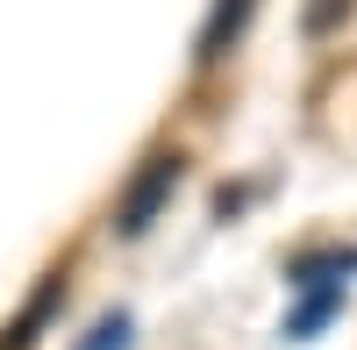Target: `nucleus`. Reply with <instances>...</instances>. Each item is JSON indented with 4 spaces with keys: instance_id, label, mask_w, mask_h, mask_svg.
I'll list each match as a JSON object with an SVG mask.
<instances>
[{
    "instance_id": "nucleus-4",
    "label": "nucleus",
    "mask_w": 357,
    "mask_h": 350,
    "mask_svg": "<svg viewBox=\"0 0 357 350\" xmlns=\"http://www.w3.org/2000/svg\"><path fill=\"white\" fill-rule=\"evenodd\" d=\"M336 307H343V286H307V300L293 307V322H286V336H293V343H307V336H314L321 322H329Z\"/></svg>"
},
{
    "instance_id": "nucleus-2",
    "label": "nucleus",
    "mask_w": 357,
    "mask_h": 350,
    "mask_svg": "<svg viewBox=\"0 0 357 350\" xmlns=\"http://www.w3.org/2000/svg\"><path fill=\"white\" fill-rule=\"evenodd\" d=\"M250 8H257V0H215V8H207V29H200V57H222L236 36H243Z\"/></svg>"
},
{
    "instance_id": "nucleus-6",
    "label": "nucleus",
    "mask_w": 357,
    "mask_h": 350,
    "mask_svg": "<svg viewBox=\"0 0 357 350\" xmlns=\"http://www.w3.org/2000/svg\"><path fill=\"white\" fill-rule=\"evenodd\" d=\"M122 343H129V314H107V322H100L93 336H86L79 350H122Z\"/></svg>"
},
{
    "instance_id": "nucleus-5",
    "label": "nucleus",
    "mask_w": 357,
    "mask_h": 350,
    "mask_svg": "<svg viewBox=\"0 0 357 350\" xmlns=\"http://www.w3.org/2000/svg\"><path fill=\"white\" fill-rule=\"evenodd\" d=\"M57 300H65V286H57V279H43V294L29 300V314H22L8 336H0V350H29V343H36V329H43V314H50Z\"/></svg>"
},
{
    "instance_id": "nucleus-1",
    "label": "nucleus",
    "mask_w": 357,
    "mask_h": 350,
    "mask_svg": "<svg viewBox=\"0 0 357 350\" xmlns=\"http://www.w3.org/2000/svg\"><path fill=\"white\" fill-rule=\"evenodd\" d=\"M172 186H178V158H172V151H158L151 165L136 172L129 200L114 208V229H122V236H143V229L158 222V208H165V193H172Z\"/></svg>"
},
{
    "instance_id": "nucleus-3",
    "label": "nucleus",
    "mask_w": 357,
    "mask_h": 350,
    "mask_svg": "<svg viewBox=\"0 0 357 350\" xmlns=\"http://www.w3.org/2000/svg\"><path fill=\"white\" fill-rule=\"evenodd\" d=\"M343 272H357V250H314V257H293L286 279L307 294V286H343Z\"/></svg>"
}]
</instances>
